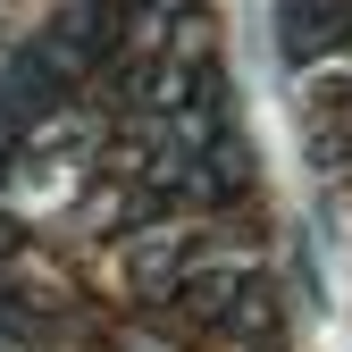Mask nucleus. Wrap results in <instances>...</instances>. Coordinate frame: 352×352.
<instances>
[{"instance_id":"f257e3e1","label":"nucleus","mask_w":352,"mask_h":352,"mask_svg":"<svg viewBox=\"0 0 352 352\" xmlns=\"http://www.w3.org/2000/svg\"><path fill=\"white\" fill-rule=\"evenodd\" d=\"M285 25V59H327L352 42V0H277Z\"/></svg>"}]
</instances>
